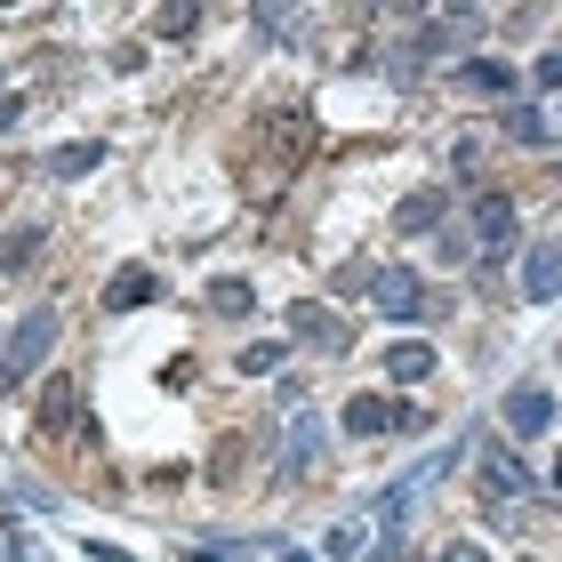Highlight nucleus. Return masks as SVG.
Segmentation results:
<instances>
[{"mask_svg": "<svg viewBox=\"0 0 562 562\" xmlns=\"http://www.w3.org/2000/svg\"><path fill=\"white\" fill-rule=\"evenodd\" d=\"M442 210H450V193L426 186V193H411V201L394 210V234H434V225H442Z\"/></svg>", "mask_w": 562, "mask_h": 562, "instance_id": "7", "label": "nucleus"}, {"mask_svg": "<svg viewBox=\"0 0 562 562\" xmlns=\"http://www.w3.org/2000/svg\"><path fill=\"white\" fill-rule=\"evenodd\" d=\"M9 121H16V97H9V105H0V130H9Z\"/></svg>", "mask_w": 562, "mask_h": 562, "instance_id": "21", "label": "nucleus"}, {"mask_svg": "<svg viewBox=\"0 0 562 562\" xmlns=\"http://www.w3.org/2000/svg\"><path fill=\"white\" fill-rule=\"evenodd\" d=\"M249 305H258V290H249V281H234V273H217V281H210V314H225V322H241Z\"/></svg>", "mask_w": 562, "mask_h": 562, "instance_id": "15", "label": "nucleus"}, {"mask_svg": "<svg viewBox=\"0 0 562 562\" xmlns=\"http://www.w3.org/2000/svg\"><path fill=\"white\" fill-rule=\"evenodd\" d=\"M522 297L530 305L562 297V249H530V258H522Z\"/></svg>", "mask_w": 562, "mask_h": 562, "instance_id": "6", "label": "nucleus"}, {"mask_svg": "<svg viewBox=\"0 0 562 562\" xmlns=\"http://www.w3.org/2000/svg\"><path fill=\"white\" fill-rule=\"evenodd\" d=\"M498 418L515 426V434H547V426H554V394H547V386H515V394L498 402Z\"/></svg>", "mask_w": 562, "mask_h": 562, "instance_id": "4", "label": "nucleus"}, {"mask_svg": "<svg viewBox=\"0 0 562 562\" xmlns=\"http://www.w3.org/2000/svg\"><path fill=\"white\" fill-rule=\"evenodd\" d=\"M386 378H402V386H418V378H434V346H418V338L386 346Z\"/></svg>", "mask_w": 562, "mask_h": 562, "instance_id": "11", "label": "nucleus"}, {"mask_svg": "<svg viewBox=\"0 0 562 562\" xmlns=\"http://www.w3.org/2000/svg\"><path fill=\"white\" fill-rule=\"evenodd\" d=\"M554 491H562V450H554Z\"/></svg>", "mask_w": 562, "mask_h": 562, "instance_id": "22", "label": "nucleus"}, {"mask_svg": "<svg viewBox=\"0 0 562 562\" xmlns=\"http://www.w3.org/2000/svg\"><path fill=\"white\" fill-rule=\"evenodd\" d=\"M137 305H153V273L145 266H121L105 281V314H137Z\"/></svg>", "mask_w": 562, "mask_h": 562, "instance_id": "9", "label": "nucleus"}, {"mask_svg": "<svg viewBox=\"0 0 562 562\" xmlns=\"http://www.w3.org/2000/svg\"><path fill=\"white\" fill-rule=\"evenodd\" d=\"M442 562H482V547H474V539H450V547H442Z\"/></svg>", "mask_w": 562, "mask_h": 562, "instance_id": "20", "label": "nucleus"}, {"mask_svg": "<svg viewBox=\"0 0 562 562\" xmlns=\"http://www.w3.org/2000/svg\"><path fill=\"white\" fill-rule=\"evenodd\" d=\"M467 225H474L482 249H506V241H515V201H506L498 186H482V193L467 201Z\"/></svg>", "mask_w": 562, "mask_h": 562, "instance_id": "2", "label": "nucleus"}, {"mask_svg": "<svg viewBox=\"0 0 562 562\" xmlns=\"http://www.w3.org/2000/svg\"><path fill=\"white\" fill-rule=\"evenodd\" d=\"M290 329H297L305 346H322V338H329V346H346V322H329L322 305H290Z\"/></svg>", "mask_w": 562, "mask_h": 562, "instance_id": "14", "label": "nucleus"}, {"mask_svg": "<svg viewBox=\"0 0 562 562\" xmlns=\"http://www.w3.org/2000/svg\"><path fill=\"white\" fill-rule=\"evenodd\" d=\"M353 547H362V530H353V522H338V530H329V547H322V554H329V562H353Z\"/></svg>", "mask_w": 562, "mask_h": 562, "instance_id": "17", "label": "nucleus"}, {"mask_svg": "<svg viewBox=\"0 0 562 562\" xmlns=\"http://www.w3.org/2000/svg\"><path fill=\"white\" fill-rule=\"evenodd\" d=\"M498 130L515 137V145H547V137H554V121H547L539 105H506V113H498Z\"/></svg>", "mask_w": 562, "mask_h": 562, "instance_id": "13", "label": "nucleus"}, {"mask_svg": "<svg viewBox=\"0 0 562 562\" xmlns=\"http://www.w3.org/2000/svg\"><path fill=\"white\" fill-rule=\"evenodd\" d=\"M458 89H474V97H506V89H515V65H498V57H467V65H458Z\"/></svg>", "mask_w": 562, "mask_h": 562, "instance_id": "10", "label": "nucleus"}, {"mask_svg": "<svg viewBox=\"0 0 562 562\" xmlns=\"http://www.w3.org/2000/svg\"><path fill=\"white\" fill-rule=\"evenodd\" d=\"M41 266V225H16V234H0V273H33Z\"/></svg>", "mask_w": 562, "mask_h": 562, "instance_id": "12", "label": "nucleus"}, {"mask_svg": "<svg viewBox=\"0 0 562 562\" xmlns=\"http://www.w3.org/2000/svg\"><path fill=\"white\" fill-rule=\"evenodd\" d=\"M273 362H281V346H249V353H241V378H266Z\"/></svg>", "mask_w": 562, "mask_h": 562, "instance_id": "18", "label": "nucleus"}, {"mask_svg": "<svg viewBox=\"0 0 562 562\" xmlns=\"http://www.w3.org/2000/svg\"><path fill=\"white\" fill-rule=\"evenodd\" d=\"M97 161H105V145H57V153H48V177H65V186H72V177H89Z\"/></svg>", "mask_w": 562, "mask_h": 562, "instance_id": "16", "label": "nucleus"}, {"mask_svg": "<svg viewBox=\"0 0 562 562\" xmlns=\"http://www.w3.org/2000/svg\"><path fill=\"white\" fill-rule=\"evenodd\" d=\"M482 491H491V498H522V491H530V467H522L515 450L491 442V450H482Z\"/></svg>", "mask_w": 562, "mask_h": 562, "instance_id": "5", "label": "nucleus"}, {"mask_svg": "<svg viewBox=\"0 0 562 562\" xmlns=\"http://www.w3.org/2000/svg\"><path fill=\"white\" fill-rule=\"evenodd\" d=\"M402 418V402H386V394H353L346 402V434H362V442H370V434H386Z\"/></svg>", "mask_w": 562, "mask_h": 562, "instance_id": "8", "label": "nucleus"}, {"mask_svg": "<svg viewBox=\"0 0 562 562\" xmlns=\"http://www.w3.org/2000/svg\"><path fill=\"white\" fill-rule=\"evenodd\" d=\"M57 305H33V314H16L9 329V346H0V394H16V386H33V370L57 353Z\"/></svg>", "mask_w": 562, "mask_h": 562, "instance_id": "1", "label": "nucleus"}, {"mask_svg": "<svg viewBox=\"0 0 562 562\" xmlns=\"http://www.w3.org/2000/svg\"><path fill=\"white\" fill-rule=\"evenodd\" d=\"M370 297L386 305L394 322H426V290H418V273H411V266H386V273L370 281Z\"/></svg>", "mask_w": 562, "mask_h": 562, "instance_id": "3", "label": "nucleus"}, {"mask_svg": "<svg viewBox=\"0 0 562 562\" xmlns=\"http://www.w3.org/2000/svg\"><path fill=\"white\" fill-rule=\"evenodd\" d=\"M539 81H547V89H562V48H547V57H539Z\"/></svg>", "mask_w": 562, "mask_h": 562, "instance_id": "19", "label": "nucleus"}, {"mask_svg": "<svg viewBox=\"0 0 562 562\" xmlns=\"http://www.w3.org/2000/svg\"><path fill=\"white\" fill-rule=\"evenodd\" d=\"M0 89H9V72H0Z\"/></svg>", "mask_w": 562, "mask_h": 562, "instance_id": "23", "label": "nucleus"}]
</instances>
